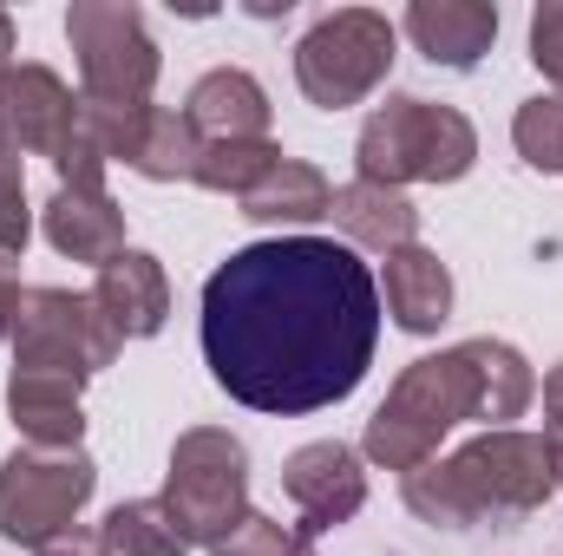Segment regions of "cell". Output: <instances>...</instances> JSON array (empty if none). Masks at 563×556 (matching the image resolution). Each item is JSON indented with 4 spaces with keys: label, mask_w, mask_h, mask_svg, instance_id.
<instances>
[{
    "label": "cell",
    "mask_w": 563,
    "mask_h": 556,
    "mask_svg": "<svg viewBox=\"0 0 563 556\" xmlns=\"http://www.w3.org/2000/svg\"><path fill=\"white\" fill-rule=\"evenodd\" d=\"M374 347L380 281L347 243H250L203 281V360L250 413H321L347 400Z\"/></svg>",
    "instance_id": "1"
},
{
    "label": "cell",
    "mask_w": 563,
    "mask_h": 556,
    "mask_svg": "<svg viewBox=\"0 0 563 556\" xmlns=\"http://www.w3.org/2000/svg\"><path fill=\"white\" fill-rule=\"evenodd\" d=\"M551 491H558L551 452L538 432H518V425L478 432L452 458H426L420 471H407V511L445 531H465L505 511H538Z\"/></svg>",
    "instance_id": "2"
},
{
    "label": "cell",
    "mask_w": 563,
    "mask_h": 556,
    "mask_svg": "<svg viewBox=\"0 0 563 556\" xmlns=\"http://www.w3.org/2000/svg\"><path fill=\"white\" fill-rule=\"evenodd\" d=\"M465 419H485V374H478L472 341H459L445 354H426L394 380L380 413L367 419V458L380 471H420L439 452V438Z\"/></svg>",
    "instance_id": "3"
},
{
    "label": "cell",
    "mask_w": 563,
    "mask_h": 556,
    "mask_svg": "<svg viewBox=\"0 0 563 556\" xmlns=\"http://www.w3.org/2000/svg\"><path fill=\"white\" fill-rule=\"evenodd\" d=\"M361 184H459L478 164V132L459 105H432V99H387L354 144Z\"/></svg>",
    "instance_id": "4"
},
{
    "label": "cell",
    "mask_w": 563,
    "mask_h": 556,
    "mask_svg": "<svg viewBox=\"0 0 563 556\" xmlns=\"http://www.w3.org/2000/svg\"><path fill=\"white\" fill-rule=\"evenodd\" d=\"M164 511L177 518L184 544H217L250 518V452L223 425H190L170 445L164 471Z\"/></svg>",
    "instance_id": "5"
},
{
    "label": "cell",
    "mask_w": 563,
    "mask_h": 556,
    "mask_svg": "<svg viewBox=\"0 0 563 556\" xmlns=\"http://www.w3.org/2000/svg\"><path fill=\"white\" fill-rule=\"evenodd\" d=\"M387 66H394V20L374 7L321 13L295 46V79H301L308 105H321V112L361 105L387 79Z\"/></svg>",
    "instance_id": "6"
},
{
    "label": "cell",
    "mask_w": 563,
    "mask_h": 556,
    "mask_svg": "<svg viewBox=\"0 0 563 556\" xmlns=\"http://www.w3.org/2000/svg\"><path fill=\"white\" fill-rule=\"evenodd\" d=\"M13 367L20 374H66V380H92L99 367L119 360V334L99 314L92 294L73 288H26L13 308Z\"/></svg>",
    "instance_id": "7"
},
{
    "label": "cell",
    "mask_w": 563,
    "mask_h": 556,
    "mask_svg": "<svg viewBox=\"0 0 563 556\" xmlns=\"http://www.w3.org/2000/svg\"><path fill=\"white\" fill-rule=\"evenodd\" d=\"M92 491H99V465L79 445L73 452L20 445L0 465V537L40 551L46 537L73 531V518L92 504Z\"/></svg>",
    "instance_id": "8"
},
{
    "label": "cell",
    "mask_w": 563,
    "mask_h": 556,
    "mask_svg": "<svg viewBox=\"0 0 563 556\" xmlns=\"http://www.w3.org/2000/svg\"><path fill=\"white\" fill-rule=\"evenodd\" d=\"M66 40H73V53H79L86 99H99V105H151L157 46H151V33H144L139 7H119V0H73Z\"/></svg>",
    "instance_id": "9"
},
{
    "label": "cell",
    "mask_w": 563,
    "mask_h": 556,
    "mask_svg": "<svg viewBox=\"0 0 563 556\" xmlns=\"http://www.w3.org/2000/svg\"><path fill=\"white\" fill-rule=\"evenodd\" d=\"M282 491H288V504L301 511V537H321V531L347 524V518L367 504V471H361V458H354L341 438H314V445L288 452Z\"/></svg>",
    "instance_id": "10"
},
{
    "label": "cell",
    "mask_w": 563,
    "mask_h": 556,
    "mask_svg": "<svg viewBox=\"0 0 563 556\" xmlns=\"http://www.w3.org/2000/svg\"><path fill=\"white\" fill-rule=\"evenodd\" d=\"M73 119H79V99H73V86L53 66H7L0 73V125H7V138L20 151L59 157Z\"/></svg>",
    "instance_id": "11"
},
{
    "label": "cell",
    "mask_w": 563,
    "mask_h": 556,
    "mask_svg": "<svg viewBox=\"0 0 563 556\" xmlns=\"http://www.w3.org/2000/svg\"><path fill=\"white\" fill-rule=\"evenodd\" d=\"M92 301H99V314L112 321L119 341H151V334L170 321V281H164V263L144 256V249H125L119 263L99 269Z\"/></svg>",
    "instance_id": "12"
},
{
    "label": "cell",
    "mask_w": 563,
    "mask_h": 556,
    "mask_svg": "<svg viewBox=\"0 0 563 556\" xmlns=\"http://www.w3.org/2000/svg\"><path fill=\"white\" fill-rule=\"evenodd\" d=\"M40 230H46V243H53L59 256L92 263V269H106V263L125 256V210H119L106 190H66V184H59V190L46 197Z\"/></svg>",
    "instance_id": "13"
},
{
    "label": "cell",
    "mask_w": 563,
    "mask_h": 556,
    "mask_svg": "<svg viewBox=\"0 0 563 556\" xmlns=\"http://www.w3.org/2000/svg\"><path fill=\"white\" fill-rule=\"evenodd\" d=\"M407 40L420 46L432 66H478L498 40V7L492 0H413L407 7Z\"/></svg>",
    "instance_id": "14"
},
{
    "label": "cell",
    "mask_w": 563,
    "mask_h": 556,
    "mask_svg": "<svg viewBox=\"0 0 563 556\" xmlns=\"http://www.w3.org/2000/svg\"><path fill=\"white\" fill-rule=\"evenodd\" d=\"M184 119L197 125L203 144H250L269 138V92L243 73V66H217L190 86V105Z\"/></svg>",
    "instance_id": "15"
},
{
    "label": "cell",
    "mask_w": 563,
    "mask_h": 556,
    "mask_svg": "<svg viewBox=\"0 0 563 556\" xmlns=\"http://www.w3.org/2000/svg\"><path fill=\"white\" fill-rule=\"evenodd\" d=\"M86 380H66V374H7V419L26 432V445H53V452H73L79 432H86Z\"/></svg>",
    "instance_id": "16"
},
{
    "label": "cell",
    "mask_w": 563,
    "mask_h": 556,
    "mask_svg": "<svg viewBox=\"0 0 563 556\" xmlns=\"http://www.w3.org/2000/svg\"><path fill=\"white\" fill-rule=\"evenodd\" d=\"M197 157H203V138H197V125L184 112H170V105H132L119 164H132L151 184H197Z\"/></svg>",
    "instance_id": "17"
},
{
    "label": "cell",
    "mask_w": 563,
    "mask_h": 556,
    "mask_svg": "<svg viewBox=\"0 0 563 556\" xmlns=\"http://www.w3.org/2000/svg\"><path fill=\"white\" fill-rule=\"evenodd\" d=\"M328 216H334V230H341L347 243L380 249V256L420 243V210H413V197H407V190H387V184H361V177L341 184L334 203H328Z\"/></svg>",
    "instance_id": "18"
},
{
    "label": "cell",
    "mask_w": 563,
    "mask_h": 556,
    "mask_svg": "<svg viewBox=\"0 0 563 556\" xmlns=\"http://www.w3.org/2000/svg\"><path fill=\"white\" fill-rule=\"evenodd\" d=\"M387 314L407 334H439V321L452 314V269L420 243L394 249L387 256Z\"/></svg>",
    "instance_id": "19"
},
{
    "label": "cell",
    "mask_w": 563,
    "mask_h": 556,
    "mask_svg": "<svg viewBox=\"0 0 563 556\" xmlns=\"http://www.w3.org/2000/svg\"><path fill=\"white\" fill-rule=\"evenodd\" d=\"M236 203H243V216H250V223H321V216H328V203H334V184H328L314 164L282 157L276 170H269L250 197H236Z\"/></svg>",
    "instance_id": "20"
},
{
    "label": "cell",
    "mask_w": 563,
    "mask_h": 556,
    "mask_svg": "<svg viewBox=\"0 0 563 556\" xmlns=\"http://www.w3.org/2000/svg\"><path fill=\"white\" fill-rule=\"evenodd\" d=\"M472 347H478V374H485V432L525 419V407L538 400V374H531V360H525L511 341H492V334H478Z\"/></svg>",
    "instance_id": "21"
},
{
    "label": "cell",
    "mask_w": 563,
    "mask_h": 556,
    "mask_svg": "<svg viewBox=\"0 0 563 556\" xmlns=\"http://www.w3.org/2000/svg\"><path fill=\"white\" fill-rule=\"evenodd\" d=\"M106 544L112 556H184V531L177 518L164 511V498H132V504H112L106 518Z\"/></svg>",
    "instance_id": "22"
},
{
    "label": "cell",
    "mask_w": 563,
    "mask_h": 556,
    "mask_svg": "<svg viewBox=\"0 0 563 556\" xmlns=\"http://www.w3.org/2000/svg\"><path fill=\"white\" fill-rule=\"evenodd\" d=\"M276 164H282V144L276 138L203 144V157H197V184H203V190H217V197H250Z\"/></svg>",
    "instance_id": "23"
},
{
    "label": "cell",
    "mask_w": 563,
    "mask_h": 556,
    "mask_svg": "<svg viewBox=\"0 0 563 556\" xmlns=\"http://www.w3.org/2000/svg\"><path fill=\"white\" fill-rule=\"evenodd\" d=\"M511 144H518V157H525L531 170L558 177L563 170V92H538V99H525L518 119H511Z\"/></svg>",
    "instance_id": "24"
},
{
    "label": "cell",
    "mask_w": 563,
    "mask_h": 556,
    "mask_svg": "<svg viewBox=\"0 0 563 556\" xmlns=\"http://www.w3.org/2000/svg\"><path fill=\"white\" fill-rule=\"evenodd\" d=\"M210 556H314V537H301V531H288L276 518H263V511H250L230 537H217Z\"/></svg>",
    "instance_id": "25"
},
{
    "label": "cell",
    "mask_w": 563,
    "mask_h": 556,
    "mask_svg": "<svg viewBox=\"0 0 563 556\" xmlns=\"http://www.w3.org/2000/svg\"><path fill=\"white\" fill-rule=\"evenodd\" d=\"M33 236V216H26V177H20V144L7 138L0 125V249H26Z\"/></svg>",
    "instance_id": "26"
},
{
    "label": "cell",
    "mask_w": 563,
    "mask_h": 556,
    "mask_svg": "<svg viewBox=\"0 0 563 556\" xmlns=\"http://www.w3.org/2000/svg\"><path fill=\"white\" fill-rule=\"evenodd\" d=\"M531 59H538L544 79H558V92H563V0H544L531 13Z\"/></svg>",
    "instance_id": "27"
},
{
    "label": "cell",
    "mask_w": 563,
    "mask_h": 556,
    "mask_svg": "<svg viewBox=\"0 0 563 556\" xmlns=\"http://www.w3.org/2000/svg\"><path fill=\"white\" fill-rule=\"evenodd\" d=\"M33 556H112V544H106V531H86V524H73V531L46 537Z\"/></svg>",
    "instance_id": "28"
},
{
    "label": "cell",
    "mask_w": 563,
    "mask_h": 556,
    "mask_svg": "<svg viewBox=\"0 0 563 556\" xmlns=\"http://www.w3.org/2000/svg\"><path fill=\"white\" fill-rule=\"evenodd\" d=\"M20 256L13 249H0V334H13V308H20Z\"/></svg>",
    "instance_id": "29"
},
{
    "label": "cell",
    "mask_w": 563,
    "mask_h": 556,
    "mask_svg": "<svg viewBox=\"0 0 563 556\" xmlns=\"http://www.w3.org/2000/svg\"><path fill=\"white\" fill-rule=\"evenodd\" d=\"M544 419H551V425H544V438H563V360L544 374Z\"/></svg>",
    "instance_id": "30"
},
{
    "label": "cell",
    "mask_w": 563,
    "mask_h": 556,
    "mask_svg": "<svg viewBox=\"0 0 563 556\" xmlns=\"http://www.w3.org/2000/svg\"><path fill=\"white\" fill-rule=\"evenodd\" d=\"M7 66H13V13L0 7V73H7Z\"/></svg>",
    "instance_id": "31"
}]
</instances>
